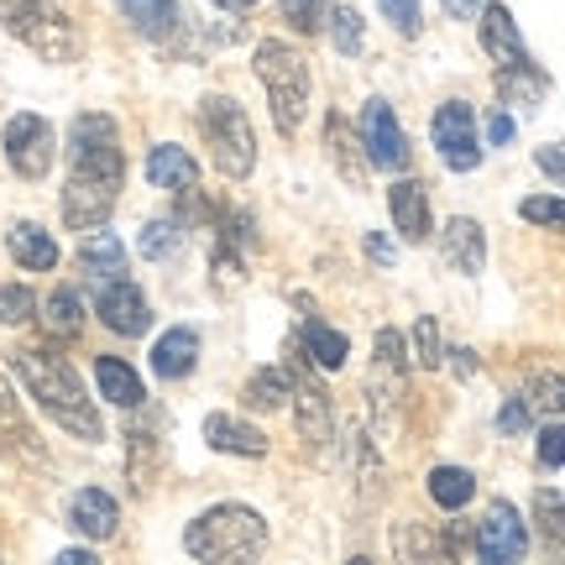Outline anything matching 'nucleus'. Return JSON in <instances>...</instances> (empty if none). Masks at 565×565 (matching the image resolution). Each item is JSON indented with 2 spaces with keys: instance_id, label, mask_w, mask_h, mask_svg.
Returning a JSON list of instances; mask_svg holds the SVG:
<instances>
[{
  "instance_id": "2eb2a0df",
  "label": "nucleus",
  "mask_w": 565,
  "mask_h": 565,
  "mask_svg": "<svg viewBox=\"0 0 565 565\" xmlns=\"http://www.w3.org/2000/svg\"><path fill=\"white\" fill-rule=\"evenodd\" d=\"M387 210H393V225H398V236H404L408 246L429 242L435 221H429V194H424L419 179H398V183H393V189H387Z\"/></svg>"
},
{
  "instance_id": "f704fd0d",
  "label": "nucleus",
  "mask_w": 565,
  "mask_h": 565,
  "mask_svg": "<svg viewBox=\"0 0 565 565\" xmlns=\"http://www.w3.org/2000/svg\"><path fill=\"white\" fill-rule=\"evenodd\" d=\"M519 215H524L529 225L565 231V200H555V194H534V200H524V204H519Z\"/></svg>"
},
{
  "instance_id": "09e8293b",
  "label": "nucleus",
  "mask_w": 565,
  "mask_h": 565,
  "mask_svg": "<svg viewBox=\"0 0 565 565\" xmlns=\"http://www.w3.org/2000/svg\"><path fill=\"white\" fill-rule=\"evenodd\" d=\"M210 6H221V11H252L257 0H210Z\"/></svg>"
},
{
  "instance_id": "ddd939ff",
  "label": "nucleus",
  "mask_w": 565,
  "mask_h": 565,
  "mask_svg": "<svg viewBox=\"0 0 565 565\" xmlns=\"http://www.w3.org/2000/svg\"><path fill=\"white\" fill-rule=\"evenodd\" d=\"M95 315H100L116 335H147V324H152V309H147V299H141L137 282L126 278H110L100 288V299H95Z\"/></svg>"
},
{
  "instance_id": "c756f323",
  "label": "nucleus",
  "mask_w": 565,
  "mask_h": 565,
  "mask_svg": "<svg viewBox=\"0 0 565 565\" xmlns=\"http://www.w3.org/2000/svg\"><path fill=\"white\" fill-rule=\"evenodd\" d=\"M330 0H278V17L294 26V32H303V38H315V32H324L330 26Z\"/></svg>"
},
{
  "instance_id": "49530a36",
  "label": "nucleus",
  "mask_w": 565,
  "mask_h": 565,
  "mask_svg": "<svg viewBox=\"0 0 565 565\" xmlns=\"http://www.w3.org/2000/svg\"><path fill=\"white\" fill-rule=\"evenodd\" d=\"M366 252H372V257H377V263H383V267L393 263V246H387L383 236H366Z\"/></svg>"
},
{
  "instance_id": "a211bd4d",
  "label": "nucleus",
  "mask_w": 565,
  "mask_h": 565,
  "mask_svg": "<svg viewBox=\"0 0 565 565\" xmlns=\"http://www.w3.org/2000/svg\"><path fill=\"white\" fill-rule=\"evenodd\" d=\"M147 179H152V189L189 194V189H200V168H194V158L183 152L179 141H158V147L147 152Z\"/></svg>"
},
{
  "instance_id": "412c9836",
  "label": "nucleus",
  "mask_w": 565,
  "mask_h": 565,
  "mask_svg": "<svg viewBox=\"0 0 565 565\" xmlns=\"http://www.w3.org/2000/svg\"><path fill=\"white\" fill-rule=\"evenodd\" d=\"M204 440L225 450V456H267V435L257 424L236 419V414H210L204 419Z\"/></svg>"
},
{
  "instance_id": "20e7f679",
  "label": "nucleus",
  "mask_w": 565,
  "mask_h": 565,
  "mask_svg": "<svg viewBox=\"0 0 565 565\" xmlns=\"http://www.w3.org/2000/svg\"><path fill=\"white\" fill-rule=\"evenodd\" d=\"M263 545H267L263 513H252L242 503L210 508V513H200L194 524L183 529V550L194 561H252V555H263Z\"/></svg>"
},
{
  "instance_id": "7ed1b4c3",
  "label": "nucleus",
  "mask_w": 565,
  "mask_h": 565,
  "mask_svg": "<svg viewBox=\"0 0 565 565\" xmlns=\"http://www.w3.org/2000/svg\"><path fill=\"white\" fill-rule=\"evenodd\" d=\"M477 17H482L487 58L498 63V95H503L508 105L545 100V95H550V74L529 58V47H524V38H519V21H513V11H508V6H487V11H477Z\"/></svg>"
},
{
  "instance_id": "c03bdc74",
  "label": "nucleus",
  "mask_w": 565,
  "mask_h": 565,
  "mask_svg": "<svg viewBox=\"0 0 565 565\" xmlns=\"http://www.w3.org/2000/svg\"><path fill=\"white\" fill-rule=\"evenodd\" d=\"M450 366H456V372H461V377H471V372H477V356H471V351H450Z\"/></svg>"
},
{
  "instance_id": "f03ea898",
  "label": "nucleus",
  "mask_w": 565,
  "mask_h": 565,
  "mask_svg": "<svg viewBox=\"0 0 565 565\" xmlns=\"http://www.w3.org/2000/svg\"><path fill=\"white\" fill-rule=\"evenodd\" d=\"M11 372H17L21 383H26V393L53 414V424L68 429L74 440H100L105 435L100 414H95V398L84 393L79 372L63 362V356L38 351V345H21V351H11Z\"/></svg>"
},
{
  "instance_id": "f3484780",
  "label": "nucleus",
  "mask_w": 565,
  "mask_h": 565,
  "mask_svg": "<svg viewBox=\"0 0 565 565\" xmlns=\"http://www.w3.org/2000/svg\"><path fill=\"white\" fill-rule=\"evenodd\" d=\"M445 263L456 267V273H466V278H477L487 267V231L471 215H456V221H445Z\"/></svg>"
},
{
  "instance_id": "4468645a",
  "label": "nucleus",
  "mask_w": 565,
  "mask_h": 565,
  "mask_svg": "<svg viewBox=\"0 0 565 565\" xmlns=\"http://www.w3.org/2000/svg\"><path fill=\"white\" fill-rule=\"evenodd\" d=\"M0 450L17 456V461H32V466L47 461L38 429H32V419H26V408H21V398H17V387L6 383V377H0Z\"/></svg>"
},
{
  "instance_id": "c85d7f7f",
  "label": "nucleus",
  "mask_w": 565,
  "mask_h": 565,
  "mask_svg": "<svg viewBox=\"0 0 565 565\" xmlns=\"http://www.w3.org/2000/svg\"><path fill=\"white\" fill-rule=\"evenodd\" d=\"M246 404L252 408H288L294 404V377H288L282 366H263V372H252V383H246Z\"/></svg>"
},
{
  "instance_id": "f257e3e1",
  "label": "nucleus",
  "mask_w": 565,
  "mask_h": 565,
  "mask_svg": "<svg viewBox=\"0 0 565 565\" xmlns=\"http://www.w3.org/2000/svg\"><path fill=\"white\" fill-rule=\"evenodd\" d=\"M126 158L110 116H74L68 126V189H63V221L74 231H100L121 200Z\"/></svg>"
},
{
  "instance_id": "b1692460",
  "label": "nucleus",
  "mask_w": 565,
  "mask_h": 565,
  "mask_svg": "<svg viewBox=\"0 0 565 565\" xmlns=\"http://www.w3.org/2000/svg\"><path fill=\"white\" fill-rule=\"evenodd\" d=\"M95 383H100V393H105V398H110L116 408H137L141 398H147L141 377L121 362V356H100V362H95Z\"/></svg>"
},
{
  "instance_id": "ea45409f",
  "label": "nucleus",
  "mask_w": 565,
  "mask_h": 565,
  "mask_svg": "<svg viewBox=\"0 0 565 565\" xmlns=\"http://www.w3.org/2000/svg\"><path fill=\"white\" fill-rule=\"evenodd\" d=\"M383 17L404 32V38H414L419 32V0H383Z\"/></svg>"
},
{
  "instance_id": "4c0bfd02",
  "label": "nucleus",
  "mask_w": 565,
  "mask_h": 565,
  "mask_svg": "<svg viewBox=\"0 0 565 565\" xmlns=\"http://www.w3.org/2000/svg\"><path fill=\"white\" fill-rule=\"evenodd\" d=\"M414 351H419V366H440L445 351H440V324L429 320V315H419L414 320Z\"/></svg>"
},
{
  "instance_id": "2f4dec72",
  "label": "nucleus",
  "mask_w": 565,
  "mask_h": 565,
  "mask_svg": "<svg viewBox=\"0 0 565 565\" xmlns=\"http://www.w3.org/2000/svg\"><path fill=\"white\" fill-rule=\"evenodd\" d=\"M137 246H141V257L168 263V257L183 246V225L179 221H147V225H141V236H137Z\"/></svg>"
},
{
  "instance_id": "a878e982",
  "label": "nucleus",
  "mask_w": 565,
  "mask_h": 565,
  "mask_svg": "<svg viewBox=\"0 0 565 565\" xmlns=\"http://www.w3.org/2000/svg\"><path fill=\"white\" fill-rule=\"evenodd\" d=\"M299 345L309 351V362L324 366V372H341L345 356H351V341H345L341 330H330V324H320V320H309V324H303Z\"/></svg>"
},
{
  "instance_id": "58836bf2",
  "label": "nucleus",
  "mask_w": 565,
  "mask_h": 565,
  "mask_svg": "<svg viewBox=\"0 0 565 565\" xmlns=\"http://www.w3.org/2000/svg\"><path fill=\"white\" fill-rule=\"evenodd\" d=\"M534 456H540V466H565V424H550L545 435H540V445H534Z\"/></svg>"
},
{
  "instance_id": "aec40b11",
  "label": "nucleus",
  "mask_w": 565,
  "mask_h": 565,
  "mask_svg": "<svg viewBox=\"0 0 565 565\" xmlns=\"http://www.w3.org/2000/svg\"><path fill=\"white\" fill-rule=\"evenodd\" d=\"M194 362H200V335H194L189 324H173V330H168V335H158V345H152V372H158V377H168V383L189 377V372H194Z\"/></svg>"
},
{
  "instance_id": "dca6fc26",
  "label": "nucleus",
  "mask_w": 565,
  "mask_h": 565,
  "mask_svg": "<svg viewBox=\"0 0 565 565\" xmlns=\"http://www.w3.org/2000/svg\"><path fill=\"white\" fill-rule=\"evenodd\" d=\"M68 524L79 529L84 540H110L121 529V508H116V498L105 487H79L68 498Z\"/></svg>"
},
{
  "instance_id": "79ce46f5",
  "label": "nucleus",
  "mask_w": 565,
  "mask_h": 565,
  "mask_svg": "<svg viewBox=\"0 0 565 565\" xmlns=\"http://www.w3.org/2000/svg\"><path fill=\"white\" fill-rule=\"evenodd\" d=\"M487 141H492V147H508V141H513V116H508V110H492V116H487Z\"/></svg>"
},
{
  "instance_id": "37998d69",
  "label": "nucleus",
  "mask_w": 565,
  "mask_h": 565,
  "mask_svg": "<svg viewBox=\"0 0 565 565\" xmlns=\"http://www.w3.org/2000/svg\"><path fill=\"white\" fill-rule=\"evenodd\" d=\"M498 424H503L508 435H519V429L529 424V404H524V398H513V404H508L503 414H498Z\"/></svg>"
},
{
  "instance_id": "e433bc0d",
  "label": "nucleus",
  "mask_w": 565,
  "mask_h": 565,
  "mask_svg": "<svg viewBox=\"0 0 565 565\" xmlns=\"http://www.w3.org/2000/svg\"><path fill=\"white\" fill-rule=\"evenodd\" d=\"M32 309H38V299H32V288H21V282H11V288H0V324H21V320H32Z\"/></svg>"
},
{
  "instance_id": "9b49d317",
  "label": "nucleus",
  "mask_w": 565,
  "mask_h": 565,
  "mask_svg": "<svg viewBox=\"0 0 565 565\" xmlns=\"http://www.w3.org/2000/svg\"><path fill=\"white\" fill-rule=\"evenodd\" d=\"M362 147H366V162H372V168H387V173L408 168V137L387 100L362 105Z\"/></svg>"
},
{
  "instance_id": "de8ad7c7",
  "label": "nucleus",
  "mask_w": 565,
  "mask_h": 565,
  "mask_svg": "<svg viewBox=\"0 0 565 565\" xmlns=\"http://www.w3.org/2000/svg\"><path fill=\"white\" fill-rule=\"evenodd\" d=\"M58 561L63 565H89V561H95V550H63Z\"/></svg>"
},
{
  "instance_id": "4be33fe9",
  "label": "nucleus",
  "mask_w": 565,
  "mask_h": 565,
  "mask_svg": "<svg viewBox=\"0 0 565 565\" xmlns=\"http://www.w3.org/2000/svg\"><path fill=\"white\" fill-rule=\"evenodd\" d=\"M6 246H11V257H17L26 273H53V267H58V242L32 221L11 225V231H6Z\"/></svg>"
},
{
  "instance_id": "39448f33",
  "label": "nucleus",
  "mask_w": 565,
  "mask_h": 565,
  "mask_svg": "<svg viewBox=\"0 0 565 565\" xmlns=\"http://www.w3.org/2000/svg\"><path fill=\"white\" fill-rule=\"evenodd\" d=\"M0 26L47 63H74L84 53L79 26L53 0H0Z\"/></svg>"
},
{
  "instance_id": "cd10ccee",
  "label": "nucleus",
  "mask_w": 565,
  "mask_h": 565,
  "mask_svg": "<svg viewBox=\"0 0 565 565\" xmlns=\"http://www.w3.org/2000/svg\"><path fill=\"white\" fill-rule=\"evenodd\" d=\"M42 324H47V335H63V341H74L84 330V303L74 288H53L47 303H42Z\"/></svg>"
},
{
  "instance_id": "72a5a7b5",
  "label": "nucleus",
  "mask_w": 565,
  "mask_h": 565,
  "mask_svg": "<svg viewBox=\"0 0 565 565\" xmlns=\"http://www.w3.org/2000/svg\"><path fill=\"white\" fill-rule=\"evenodd\" d=\"M534 513H540V529L550 534V545L565 550V498L555 487H540V492H534Z\"/></svg>"
},
{
  "instance_id": "6e6552de",
  "label": "nucleus",
  "mask_w": 565,
  "mask_h": 565,
  "mask_svg": "<svg viewBox=\"0 0 565 565\" xmlns=\"http://www.w3.org/2000/svg\"><path fill=\"white\" fill-rule=\"evenodd\" d=\"M429 137H435V152L450 173H471L482 162V141H477V110L466 100H445L429 121Z\"/></svg>"
},
{
  "instance_id": "9d476101",
  "label": "nucleus",
  "mask_w": 565,
  "mask_h": 565,
  "mask_svg": "<svg viewBox=\"0 0 565 565\" xmlns=\"http://www.w3.org/2000/svg\"><path fill=\"white\" fill-rule=\"evenodd\" d=\"M477 555H482L487 565H508V561H524L529 555V524L519 519V508L513 503H498L482 513V524H477Z\"/></svg>"
},
{
  "instance_id": "bb28decb",
  "label": "nucleus",
  "mask_w": 565,
  "mask_h": 565,
  "mask_svg": "<svg viewBox=\"0 0 565 565\" xmlns=\"http://www.w3.org/2000/svg\"><path fill=\"white\" fill-rule=\"evenodd\" d=\"M429 498H435L445 513H456V508H466L477 498V477H471L466 466H435V471H429Z\"/></svg>"
},
{
  "instance_id": "473e14b6",
  "label": "nucleus",
  "mask_w": 565,
  "mask_h": 565,
  "mask_svg": "<svg viewBox=\"0 0 565 565\" xmlns=\"http://www.w3.org/2000/svg\"><path fill=\"white\" fill-rule=\"evenodd\" d=\"M330 152H335V162H341L345 183H362V158H356V137H351V126L341 121V116H330Z\"/></svg>"
},
{
  "instance_id": "423d86ee",
  "label": "nucleus",
  "mask_w": 565,
  "mask_h": 565,
  "mask_svg": "<svg viewBox=\"0 0 565 565\" xmlns=\"http://www.w3.org/2000/svg\"><path fill=\"white\" fill-rule=\"evenodd\" d=\"M252 68H257V79H263V89H267V105H273L278 131H299L303 110H309V63H303V53L278 38H267V42H257Z\"/></svg>"
},
{
  "instance_id": "a18cd8bd",
  "label": "nucleus",
  "mask_w": 565,
  "mask_h": 565,
  "mask_svg": "<svg viewBox=\"0 0 565 565\" xmlns=\"http://www.w3.org/2000/svg\"><path fill=\"white\" fill-rule=\"evenodd\" d=\"M445 11H450V17H461V21H471L482 6H477V0H445Z\"/></svg>"
},
{
  "instance_id": "5701e85b",
  "label": "nucleus",
  "mask_w": 565,
  "mask_h": 565,
  "mask_svg": "<svg viewBox=\"0 0 565 565\" xmlns=\"http://www.w3.org/2000/svg\"><path fill=\"white\" fill-rule=\"evenodd\" d=\"M294 414H299V435L303 440H330V393L315 377H294Z\"/></svg>"
},
{
  "instance_id": "6ab92c4d",
  "label": "nucleus",
  "mask_w": 565,
  "mask_h": 565,
  "mask_svg": "<svg viewBox=\"0 0 565 565\" xmlns=\"http://www.w3.org/2000/svg\"><path fill=\"white\" fill-rule=\"evenodd\" d=\"M121 17L137 26L141 38L152 42H173L183 32V6L179 0H116Z\"/></svg>"
},
{
  "instance_id": "a19ab883",
  "label": "nucleus",
  "mask_w": 565,
  "mask_h": 565,
  "mask_svg": "<svg viewBox=\"0 0 565 565\" xmlns=\"http://www.w3.org/2000/svg\"><path fill=\"white\" fill-rule=\"evenodd\" d=\"M534 162H540V168H545L555 183H565V141H550V147H540V152H534Z\"/></svg>"
},
{
  "instance_id": "393cba45",
  "label": "nucleus",
  "mask_w": 565,
  "mask_h": 565,
  "mask_svg": "<svg viewBox=\"0 0 565 565\" xmlns=\"http://www.w3.org/2000/svg\"><path fill=\"white\" fill-rule=\"evenodd\" d=\"M79 267L89 273V278H100V282L121 278L126 273V246L116 242L110 231H95V236H84V246H79Z\"/></svg>"
},
{
  "instance_id": "7c9ffc66",
  "label": "nucleus",
  "mask_w": 565,
  "mask_h": 565,
  "mask_svg": "<svg viewBox=\"0 0 565 565\" xmlns=\"http://www.w3.org/2000/svg\"><path fill=\"white\" fill-rule=\"evenodd\" d=\"M529 414H565V377L561 372H534L524 387Z\"/></svg>"
},
{
  "instance_id": "0eeeda50",
  "label": "nucleus",
  "mask_w": 565,
  "mask_h": 565,
  "mask_svg": "<svg viewBox=\"0 0 565 565\" xmlns=\"http://www.w3.org/2000/svg\"><path fill=\"white\" fill-rule=\"evenodd\" d=\"M200 131L210 141V158L231 183H242L252 168H257V137H252V121L236 100L225 95H210L200 100Z\"/></svg>"
},
{
  "instance_id": "c9c22d12",
  "label": "nucleus",
  "mask_w": 565,
  "mask_h": 565,
  "mask_svg": "<svg viewBox=\"0 0 565 565\" xmlns=\"http://www.w3.org/2000/svg\"><path fill=\"white\" fill-rule=\"evenodd\" d=\"M330 38H335V47H341L345 58H356L362 53V17L356 11H330Z\"/></svg>"
},
{
  "instance_id": "f8f14e48",
  "label": "nucleus",
  "mask_w": 565,
  "mask_h": 565,
  "mask_svg": "<svg viewBox=\"0 0 565 565\" xmlns=\"http://www.w3.org/2000/svg\"><path fill=\"white\" fill-rule=\"evenodd\" d=\"M377 356H372V414L377 424H393V404L404 398V335L398 330H377V345H372Z\"/></svg>"
},
{
  "instance_id": "1a4fd4ad",
  "label": "nucleus",
  "mask_w": 565,
  "mask_h": 565,
  "mask_svg": "<svg viewBox=\"0 0 565 565\" xmlns=\"http://www.w3.org/2000/svg\"><path fill=\"white\" fill-rule=\"evenodd\" d=\"M58 158V137H53V126L32 116V110H21L6 121V162H11V173L21 179H47V168Z\"/></svg>"
}]
</instances>
